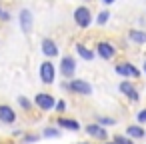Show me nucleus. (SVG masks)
<instances>
[{
  "mask_svg": "<svg viewBox=\"0 0 146 144\" xmlns=\"http://www.w3.org/2000/svg\"><path fill=\"white\" fill-rule=\"evenodd\" d=\"M98 124H102V126H112V124H116V120H114V118H108V116H98Z\"/></svg>",
  "mask_w": 146,
  "mask_h": 144,
  "instance_id": "412c9836",
  "label": "nucleus"
},
{
  "mask_svg": "<svg viewBox=\"0 0 146 144\" xmlns=\"http://www.w3.org/2000/svg\"><path fill=\"white\" fill-rule=\"evenodd\" d=\"M72 18H74V24H76L78 28H82V30L90 28V24L94 22L92 10H90L86 4H80V6H76V8H74V12H72Z\"/></svg>",
  "mask_w": 146,
  "mask_h": 144,
  "instance_id": "f257e3e1",
  "label": "nucleus"
},
{
  "mask_svg": "<svg viewBox=\"0 0 146 144\" xmlns=\"http://www.w3.org/2000/svg\"><path fill=\"white\" fill-rule=\"evenodd\" d=\"M128 40L134 42V44H146V30L132 28V30L128 32Z\"/></svg>",
  "mask_w": 146,
  "mask_h": 144,
  "instance_id": "dca6fc26",
  "label": "nucleus"
},
{
  "mask_svg": "<svg viewBox=\"0 0 146 144\" xmlns=\"http://www.w3.org/2000/svg\"><path fill=\"white\" fill-rule=\"evenodd\" d=\"M58 128H66V130L78 132L82 126H80V122L74 120V118H64V116H60V118H58Z\"/></svg>",
  "mask_w": 146,
  "mask_h": 144,
  "instance_id": "4468645a",
  "label": "nucleus"
},
{
  "mask_svg": "<svg viewBox=\"0 0 146 144\" xmlns=\"http://www.w3.org/2000/svg\"><path fill=\"white\" fill-rule=\"evenodd\" d=\"M136 118H138V124H146V108L140 110V112L136 114Z\"/></svg>",
  "mask_w": 146,
  "mask_h": 144,
  "instance_id": "5701e85b",
  "label": "nucleus"
},
{
  "mask_svg": "<svg viewBox=\"0 0 146 144\" xmlns=\"http://www.w3.org/2000/svg\"><path fill=\"white\" fill-rule=\"evenodd\" d=\"M40 50H42V54H44L46 58H56V56L60 54L56 40L50 38V36H44V38H42V42H40Z\"/></svg>",
  "mask_w": 146,
  "mask_h": 144,
  "instance_id": "1a4fd4ad",
  "label": "nucleus"
},
{
  "mask_svg": "<svg viewBox=\"0 0 146 144\" xmlns=\"http://www.w3.org/2000/svg\"><path fill=\"white\" fill-rule=\"evenodd\" d=\"M142 70H144V74H146V60H144V66H142Z\"/></svg>",
  "mask_w": 146,
  "mask_h": 144,
  "instance_id": "bb28decb",
  "label": "nucleus"
},
{
  "mask_svg": "<svg viewBox=\"0 0 146 144\" xmlns=\"http://www.w3.org/2000/svg\"><path fill=\"white\" fill-rule=\"evenodd\" d=\"M12 18V14L8 12V10H2V12H0V20H2V22H8Z\"/></svg>",
  "mask_w": 146,
  "mask_h": 144,
  "instance_id": "393cba45",
  "label": "nucleus"
},
{
  "mask_svg": "<svg viewBox=\"0 0 146 144\" xmlns=\"http://www.w3.org/2000/svg\"><path fill=\"white\" fill-rule=\"evenodd\" d=\"M84 2H92V0H84Z\"/></svg>",
  "mask_w": 146,
  "mask_h": 144,
  "instance_id": "c756f323",
  "label": "nucleus"
},
{
  "mask_svg": "<svg viewBox=\"0 0 146 144\" xmlns=\"http://www.w3.org/2000/svg\"><path fill=\"white\" fill-rule=\"evenodd\" d=\"M114 142H116V144H134V140H132L130 136H126V134H124V136H122V134H116V136H114Z\"/></svg>",
  "mask_w": 146,
  "mask_h": 144,
  "instance_id": "6ab92c4d",
  "label": "nucleus"
},
{
  "mask_svg": "<svg viewBox=\"0 0 146 144\" xmlns=\"http://www.w3.org/2000/svg\"><path fill=\"white\" fill-rule=\"evenodd\" d=\"M126 136H130L132 140H138V138H146V130L142 128V124H130L126 128Z\"/></svg>",
  "mask_w": 146,
  "mask_h": 144,
  "instance_id": "2eb2a0df",
  "label": "nucleus"
},
{
  "mask_svg": "<svg viewBox=\"0 0 146 144\" xmlns=\"http://www.w3.org/2000/svg\"><path fill=\"white\" fill-rule=\"evenodd\" d=\"M38 76H40V82H42V84H48V86L54 84V80H56V66H54V62H52L50 58L40 64Z\"/></svg>",
  "mask_w": 146,
  "mask_h": 144,
  "instance_id": "f03ea898",
  "label": "nucleus"
},
{
  "mask_svg": "<svg viewBox=\"0 0 146 144\" xmlns=\"http://www.w3.org/2000/svg\"><path fill=\"white\" fill-rule=\"evenodd\" d=\"M110 16H112V14H110V10H100V12H98V16L94 18V22H96L98 26H106V24H108V20H110Z\"/></svg>",
  "mask_w": 146,
  "mask_h": 144,
  "instance_id": "f3484780",
  "label": "nucleus"
},
{
  "mask_svg": "<svg viewBox=\"0 0 146 144\" xmlns=\"http://www.w3.org/2000/svg\"><path fill=\"white\" fill-rule=\"evenodd\" d=\"M18 24H20L22 34H32V30H34V14H32L30 8H20V12H18Z\"/></svg>",
  "mask_w": 146,
  "mask_h": 144,
  "instance_id": "20e7f679",
  "label": "nucleus"
},
{
  "mask_svg": "<svg viewBox=\"0 0 146 144\" xmlns=\"http://www.w3.org/2000/svg\"><path fill=\"white\" fill-rule=\"evenodd\" d=\"M100 2H102V4H106V6H110V4H114V2H116V0H100Z\"/></svg>",
  "mask_w": 146,
  "mask_h": 144,
  "instance_id": "a878e982",
  "label": "nucleus"
},
{
  "mask_svg": "<svg viewBox=\"0 0 146 144\" xmlns=\"http://www.w3.org/2000/svg\"><path fill=\"white\" fill-rule=\"evenodd\" d=\"M34 104H36L42 112H50V110L56 106V100H54V96L48 94V92H38V94L34 96Z\"/></svg>",
  "mask_w": 146,
  "mask_h": 144,
  "instance_id": "6e6552de",
  "label": "nucleus"
},
{
  "mask_svg": "<svg viewBox=\"0 0 146 144\" xmlns=\"http://www.w3.org/2000/svg\"><path fill=\"white\" fill-rule=\"evenodd\" d=\"M18 104L22 110H32V102L26 98V96H18Z\"/></svg>",
  "mask_w": 146,
  "mask_h": 144,
  "instance_id": "aec40b11",
  "label": "nucleus"
},
{
  "mask_svg": "<svg viewBox=\"0 0 146 144\" xmlns=\"http://www.w3.org/2000/svg\"><path fill=\"white\" fill-rule=\"evenodd\" d=\"M66 90H70V92H74V94H78V96H90V94L94 92V90H92V84H90L88 80H84V78H70Z\"/></svg>",
  "mask_w": 146,
  "mask_h": 144,
  "instance_id": "7ed1b4c3",
  "label": "nucleus"
},
{
  "mask_svg": "<svg viewBox=\"0 0 146 144\" xmlns=\"http://www.w3.org/2000/svg\"><path fill=\"white\" fill-rule=\"evenodd\" d=\"M76 54H78L82 60H86V62H92V60L96 58V50L88 48V46H86V44H82V42H78V44H76Z\"/></svg>",
  "mask_w": 146,
  "mask_h": 144,
  "instance_id": "ddd939ff",
  "label": "nucleus"
},
{
  "mask_svg": "<svg viewBox=\"0 0 146 144\" xmlns=\"http://www.w3.org/2000/svg\"><path fill=\"white\" fill-rule=\"evenodd\" d=\"M42 136H44V138H58V136H60V128L46 126V128L42 130Z\"/></svg>",
  "mask_w": 146,
  "mask_h": 144,
  "instance_id": "a211bd4d",
  "label": "nucleus"
},
{
  "mask_svg": "<svg viewBox=\"0 0 146 144\" xmlns=\"http://www.w3.org/2000/svg\"><path fill=\"white\" fill-rule=\"evenodd\" d=\"M54 110H56V112H64V110H66V102H64V100H58L56 106H54Z\"/></svg>",
  "mask_w": 146,
  "mask_h": 144,
  "instance_id": "b1692460",
  "label": "nucleus"
},
{
  "mask_svg": "<svg viewBox=\"0 0 146 144\" xmlns=\"http://www.w3.org/2000/svg\"><path fill=\"white\" fill-rule=\"evenodd\" d=\"M116 52H118V48L108 40H100L96 44V56H100L102 60H112L116 56Z\"/></svg>",
  "mask_w": 146,
  "mask_h": 144,
  "instance_id": "423d86ee",
  "label": "nucleus"
},
{
  "mask_svg": "<svg viewBox=\"0 0 146 144\" xmlns=\"http://www.w3.org/2000/svg\"><path fill=\"white\" fill-rule=\"evenodd\" d=\"M78 144H90V142H78Z\"/></svg>",
  "mask_w": 146,
  "mask_h": 144,
  "instance_id": "c85d7f7f",
  "label": "nucleus"
},
{
  "mask_svg": "<svg viewBox=\"0 0 146 144\" xmlns=\"http://www.w3.org/2000/svg\"><path fill=\"white\" fill-rule=\"evenodd\" d=\"M114 72L122 78H140V70L132 62H118L114 66Z\"/></svg>",
  "mask_w": 146,
  "mask_h": 144,
  "instance_id": "0eeeda50",
  "label": "nucleus"
},
{
  "mask_svg": "<svg viewBox=\"0 0 146 144\" xmlns=\"http://www.w3.org/2000/svg\"><path fill=\"white\" fill-rule=\"evenodd\" d=\"M0 122H4V124L16 122V112L12 110V106H8V104H0Z\"/></svg>",
  "mask_w": 146,
  "mask_h": 144,
  "instance_id": "f8f14e48",
  "label": "nucleus"
},
{
  "mask_svg": "<svg viewBox=\"0 0 146 144\" xmlns=\"http://www.w3.org/2000/svg\"><path fill=\"white\" fill-rule=\"evenodd\" d=\"M40 136L38 134H24V144H32V142H38Z\"/></svg>",
  "mask_w": 146,
  "mask_h": 144,
  "instance_id": "4be33fe9",
  "label": "nucleus"
},
{
  "mask_svg": "<svg viewBox=\"0 0 146 144\" xmlns=\"http://www.w3.org/2000/svg\"><path fill=\"white\" fill-rule=\"evenodd\" d=\"M84 130H86V134L90 136V138H96V140H106L108 138V132H106V128L102 126V124H88V126H84Z\"/></svg>",
  "mask_w": 146,
  "mask_h": 144,
  "instance_id": "9b49d317",
  "label": "nucleus"
},
{
  "mask_svg": "<svg viewBox=\"0 0 146 144\" xmlns=\"http://www.w3.org/2000/svg\"><path fill=\"white\" fill-rule=\"evenodd\" d=\"M60 74H62L66 80L74 78V74H76V58H74L72 54H64V56L60 58Z\"/></svg>",
  "mask_w": 146,
  "mask_h": 144,
  "instance_id": "39448f33",
  "label": "nucleus"
},
{
  "mask_svg": "<svg viewBox=\"0 0 146 144\" xmlns=\"http://www.w3.org/2000/svg\"><path fill=\"white\" fill-rule=\"evenodd\" d=\"M118 90H120L124 96H128V100H132V102H138V100H140V94H138V90L134 88L132 80H122V82L118 84Z\"/></svg>",
  "mask_w": 146,
  "mask_h": 144,
  "instance_id": "9d476101",
  "label": "nucleus"
},
{
  "mask_svg": "<svg viewBox=\"0 0 146 144\" xmlns=\"http://www.w3.org/2000/svg\"><path fill=\"white\" fill-rule=\"evenodd\" d=\"M106 144H116V142H114V140H112V142H106Z\"/></svg>",
  "mask_w": 146,
  "mask_h": 144,
  "instance_id": "cd10ccee",
  "label": "nucleus"
}]
</instances>
